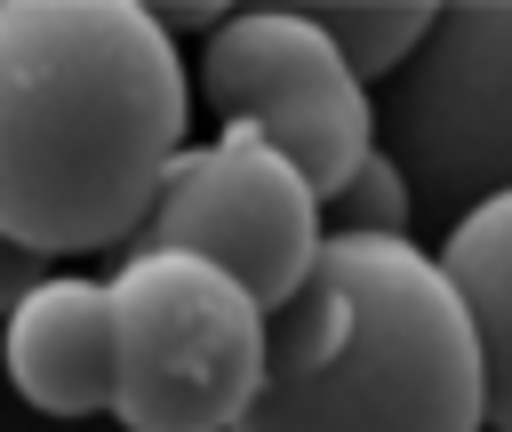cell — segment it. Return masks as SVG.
<instances>
[{
  "label": "cell",
  "mask_w": 512,
  "mask_h": 432,
  "mask_svg": "<svg viewBox=\"0 0 512 432\" xmlns=\"http://www.w3.org/2000/svg\"><path fill=\"white\" fill-rule=\"evenodd\" d=\"M40 280H48V256H32V248H16V240L0 232V320H8V312H16V296H24V288H40Z\"/></svg>",
  "instance_id": "obj_11"
},
{
  "label": "cell",
  "mask_w": 512,
  "mask_h": 432,
  "mask_svg": "<svg viewBox=\"0 0 512 432\" xmlns=\"http://www.w3.org/2000/svg\"><path fill=\"white\" fill-rule=\"evenodd\" d=\"M320 192L248 128H224L216 144H184L152 192V216L128 248H176L240 280L264 320L304 288L320 264Z\"/></svg>",
  "instance_id": "obj_6"
},
{
  "label": "cell",
  "mask_w": 512,
  "mask_h": 432,
  "mask_svg": "<svg viewBox=\"0 0 512 432\" xmlns=\"http://www.w3.org/2000/svg\"><path fill=\"white\" fill-rule=\"evenodd\" d=\"M200 104L264 136L320 200L376 152V88L344 72L304 8H232L200 40Z\"/></svg>",
  "instance_id": "obj_5"
},
{
  "label": "cell",
  "mask_w": 512,
  "mask_h": 432,
  "mask_svg": "<svg viewBox=\"0 0 512 432\" xmlns=\"http://www.w3.org/2000/svg\"><path fill=\"white\" fill-rule=\"evenodd\" d=\"M320 232H328V240H416V192H408V176H400L384 152H368V160L320 200Z\"/></svg>",
  "instance_id": "obj_10"
},
{
  "label": "cell",
  "mask_w": 512,
  "mask_h": 432,
  "mask_svg": "<svg viewBox=\"0 0 512 432\" xmlns=\"http://www.w3.org/2000/svg\"><path fill=\"white\" fill-rule=\"evenodd\" d=\"M304 16H312L320 40L344 56V72L368 88V80H392V72L424 48L440 0H312Z\"/></svg>",
  "instance_id": "obj_9"
},
{
  "label": "cell",
  "mask_w": 512,
  "mask_h": 432,
  "mask_svg": "<svg viewBox=\"0 0 512 432\" xmlns=\"http://www.w3.org/2000/svg\"><path fill=\"white\" fill-rule=\"evenodd\" d=\"M112 288V416L128 432H232L264 384V304L200 256L128 248Z\"/></svg>",
  "instance_id": "obj_3"
},
{
  "label": "cell",
  "mask_w": 512,
  "mask_h": 432,
  "mask_svg": "<svg viewBox=\"0 0 512 432\" xmlns=\"http://www.w3.org/2000/svg\"><path fill=\"white\" fill-rule=\"evenodd\" d=\"M232 432H488L480 344L416 240H320L264 320V384Z\"/></svg>",
  "instance_id": "obj_2"
},
{
  "label": "cell",
  "mask_w": 512,
  "mask_h": 432,
  "mask_svg": "<svg viewBox=\"0 0 512 432\" xmlns=\"http://www.w3.org/2000/svg\"><path fill=\"white\" fill-rule=\"evenodd\" d=\"M0 360L40 416H112L120 352H112V288L104 280H40L0 320Z\"/></svg>",
  "instance_id": "obj_7"
},
{
  "label": "cell",
  "mask_w": 512,
  "mask_h": 432,
  "mask_svg": "<svg viewBox=\"0 0 512 432\" xmlns=\"http://www.w3.org/2000/svg\"><path fill=\"white\" fill-rule=\"evenodd\" d=\"M440 280L456 288L472 344H480V392H488V432H512V192L448 224L440 240Z\"/></svg>",
  "instance_id": "obj_8"
},
{
  "label": "cell",
  "mask_w": 512,
  "mask_h": 432,
  "mask_svg": "<svg viewBox=\"0 0 512 432\" xmlns=\"http://www.w3.org/2000/svg\"><path fill=\"white\" fill-rule=\"evenodd\" d=\"M376 152L416 216L464 224L512 192V0H448L424 48L376 88Z\"/></svg>",
  "instance_id": "obj_4"
},
{
  "label": "cell",
  "mask_w": 512,
  "mask_h": 432,
  "mask_svg": "<svg viewBox=\"0 0 512 432\" xmlns=\"http://www.w3.org/2000/svg\"><path fill=\"white\" fill-rule=\"evenodd\" d=\"M184 112L192 72L144 0H0V232L32 256L128 248Z\"/></svg>",
  "instance_id": "obj_1"
}]
</instances>
